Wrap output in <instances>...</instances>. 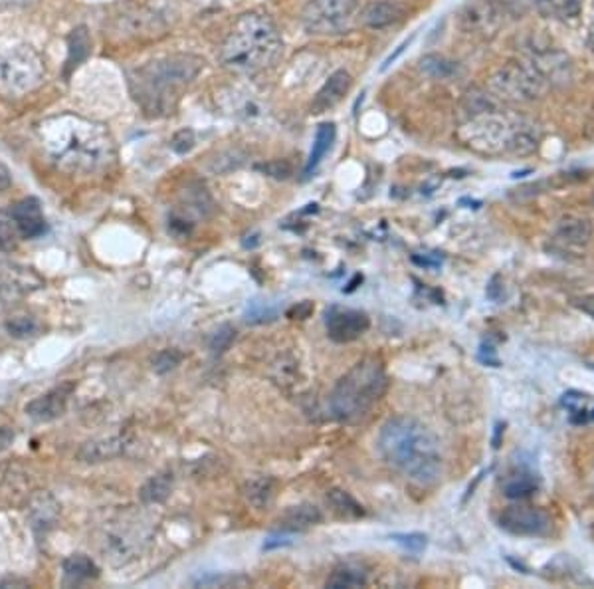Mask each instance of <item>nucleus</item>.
<instances>
[{
    "label": "nucleus",
    "mask_w": 594,
    "mask_h": 589,
    "mask_svg": "<svg viewBox=\"0 0 594 589\" xmlns=\"http://www.w3.org/2000/svg\"><path fill=\"white\" fill-rule=\"evenodd\" d=\"M42 153L58 171L92 175L113 159V140L102 123L82 115L62 113L38 127Z\"/></svg>",
    "instance_id": "nucleus-1"
},
{
    "label": "nucleus",
    "mask_w": 594,
    "mask_h": 589,
    "mask_svg": "<svg viewBox=\"0 0 594 589\" xmlns=\"http://www.w3.org/2000/svg\"><path fill=\"white\" fill-rule=\"evenodd\" d=\"M204 58L196 54H168L155 58L129 72V90L148 117H165L176 110L183 92L204 70Z\"/></svg>",
    "instance_id": "nucleus-2"
},
{
    "label": "nucleus",
    "mask_w": 594,
    "mask_h": 589,
    "mask_svg": "<svg viewBox=\"0 0 594 589\" xmlns=\"http://www.w3.org/2000/svg\"><path fill=\"white\" fill-rule=\"evenodd\" d=\"M386 463L418 485L438 483L444 468L440 443L432 430L412 417L386 421L379 435Z\"/></svg>",
    "instance_id": "nucleus-3"
},
{
    "label": "nucleus",
    "mask_w": 594,
    "mask_h": 589,
    "mask_svg": "<svg viewBox=\"0 0 594 589\" xmlns=\"http://www.w3.org/2000/svg\"><path fill=\"white\" fill-rule=\"evenodd\" d=\"M460 141L483 155H531L541 143L543 131L523 115L501 113L500 110L472 115L458 131Z\"/></svg>",
    "instance_id": "nucleus-4"
},
{
    "label": "nucleus",
    "mask_w": 594,
    "mask_h": 589,
    "mask_svg": "<svg viewBox=\"0 0 594 589\" xmlns=\"http://www.w3.org/2000/svg\"><path fill=\"white\" fill-rule=\"evenodd\" d=\"M282 52V34L262 13H246L234 23L222 44L220 62L236 74H257L270 68Z\"/></svg>",
    "instance_id": "nucleus-5"
},
{
    "label": "nucleus",
    "mask_w": 594,
    "mask_h": 589,
    "mask_svg": "<svg viewBox=\"0 0 594 589\" xmlns=\"http://www.w3.org/2000/svg\"><path fill=\"white\" fill-rule=\"evenodd\" d=\"M386 387L389 379L382 363L376 358H364L345 373L337 381L329 395V407L335 419L351 423L364 417L376 405Z\"/></svg>",
    "instance_id": "nucleus-6"
},
{
    "label": "nucleus",
    "mask_w": 594,
    "mask_h": 589,
    "mask_svg": "<svg viewBox=\"0 0 594 589\" xmlns=\"http://www.w3.org/2000/svg\"><path fill=\"white\" fill-rule=\"evenodd\" d=\"M490 92L503 102L531 104L549 92V77L533 62L511 60L490 76Z\"/></svg>",
    "instance_id": "nucleus-7"
},
{
    "label": "nucleus",
    "mask_w": 594,
    "mask_h": 589,
    "mask_svg": "<svg viewBox=\"0 0 594 589\" xmlns=\"http://www.w3.org/2000/svg\"><path fill=\"white\" fill-rule=\"evenodd\" d=\"M46 74L44 60L34 48L16 44L0 48V92L24 95L42 84Z\"/></svg>",
    "instance_id": "nucleus-8"
},
{
    "label": "nucleus",
    "mask_w": 594,
    "mask_h": 589,
    "mask_svg": "<svg viewBox=\"0 0 594 589\" xmlns=\"http://www.w3.org/2000/svg\"><path fill=\"white\" fill-rule=\"evenodd\" d=\"M356 0H310L302 11V24L310 34H337L346 26Z\"/></svg>",
    "instance_id": "nucleus-9"
},
{
    "label": "nucleus",
    "mask_w": 594,
    "mask_h": 589,
    "mask_svg": "<svg viewBox=\"0 0 594 589\" xmlns=\"http://www.w3.org/2000/svg\"><path fill=\"white\" fill-rule=\"evenodd\" d=\"M44 288V280L34 268L16 262H0V300L18 302Z\"/></svg>",
    "instance_id": "nucleus-10"
},
{
    "label": "nucleus",
    "mask_w": 594,
    "mask_h": 589,
    "mask_svg": "<svg viewBox=\"0 0 594 589\" xmlns=\"http://www.w3.org/2000/svg\"><path fill=\"white\" fill-rule=\"evenodd\" d=\"M500 526L515 536H543L551 530V518L533 506H509L501 512Z\"/></svg>",
    "instance_id": "nucleus-11"
},
{
    "label": "nucleus",
    "mask_w": 594,
    "mask_h": 589,
    "mask_svg": "<svg viewBox=\"0 0 594 589\" xmlns=\"http://www.w3.org/2000/svg\"><path fill=\"white\" fill-rule=\"evenodd\" d=\"M325 326L329 338L337 343H349L369 330L371 320L364 312L349 308H331L325 316Z\"/></svg>",
    "instance_id": "nucleus-12"
},
{
    "label": "nucleus",
    "mask_w": 594,
    "mask_h": 589,
    "mask_svg": "<svg viewBox=\"0 0 594 589\" xmlns=\"http://www.w3.org/2000/svg\"><path fill=\"white\" fill-rule=\"evenodd\" d=\"M74 391V383H64L52 391H48L46 395H40L30 401L24 407L26 415L36 421V423H52V421L59 419L66 413L68 399Z\"/></svg>",
    "instance_id": "nucleus-13"
},
{
    "label": "nucleus",
    "mask_w": 594,
    "mask_h": 589,
    "mask_svg": "<svg viewBox=\"0 0 594 589\" xmlns=\"http://www.w3.org/2000/svg\"><path fill=\"white\" fill-rule=\"evenodd\" d=\"M10 219H13L14 227L22 239H38L42 237L48 229L42 204H40L36 196H26V199L18 201L13 207V213H10Z\"/></svg>",
    "instance_id": "nucleus-14"
},
{
    "label": "nucleus",
    "mask_w": 594,
    "mask_h": 589,
    "mask_svg": "<svg viewBox=\"0 0 594 589\" xmlns=\"http://www.w3.org/2000/svg\"><path fill=\"white\" fill-rule=\"evenodd\" d=\"M361 24L369 31H386L400 24L406 18V8L399 0H371L361 11Z\"/></svg>",
    "instance_id": "nucleus-15"
},
{
    "label": "nucleus",
    "mask_w": 594,
    "mask_h": 589,
    "mask_svg": "<svg viewBox=\"0 0 594 589\" xmlns=\"http://www.w3.org/2000/svg\"><path fill=\"white\" fill-rule=\"evenodd\" d=\"M351 86H353V77L349 72L346 70L333 72L321 86V90L315 94L311 102V113H325L333 110V107L349 94Z\"/></svg>",
    "instance_id": "nucleus-16"
},
{
    "label": "nucleus",
    "mask_w": 594,
    "mask_h": 589,
    "mask_svg": "<svg viewBox=\"0 0 594 589\" xmlns=\"http://www.w3.org/2000/svg\"><path fill=\"white\" fill-rule=\"evenodd\" d=\"M58 512H59V506L56 503V498L50 493H38L30 498L28 516H30V522H32V530L38 538L46 536L50 530L54 528L56 520H58Z\"/></svg>",
    "instance_id": "nucleus-17"
},
{
    "label": "nucleus",
    "mask_w": 594,
    "mask_h": 589,
    "mask_svg": "<svg viewBox=\"0 0 594 589\" xmlns=\"http://www.w3.org/2000/svg\"><path fill=\"white\" fill-rule=\"evenodd\" d=\"M592 239V222L584 217H577V214H567L557 222L554 229V240L562 247H572L580 249L587 247Z\"/></svg>",
    "instance_id": "nucleus-18"
},
{
    "label": "nucleus",
    "mask_w": 594,
    "mask_h": 589,
    "mask_svg": "<svg viewBox=\"0 0 594 589\" xmlns=\"http://www.w3.org/2000/svg\"><path fill=\"white\" fill-rule=\"evenodd\" d=\"M321 518V510L313 504L292 506L277 518V528L280 532H303V530L320 524Z\"/></svg>",
    "instance_id": "nucleus-19"
},
{
    "label": "nucleus",
    "mask_w": 594,
    "mask_h": 589,
    "mask_svg": "<svg viewBox=\"0 0 594 589\" xmlns=\"http://www.w3.org/2000/svg\"><path fill=\"white\" fill-rule=\"evenodd\" d=\"M92 54V36H89L87 26H76L72 32L68 34V58L64 66V74L69 77L77 66H82L87 56Z\"/></svg>",
    "instance_id": "nucleus-20"
},
{
    "label": "nucleus",
    "mask_w": 594,
    "mask_h": 589,
    "mask_svg": "<svg viewBox=\"0 0 594 589\" xmlns=\"http://www.w3.org/2000/svg\"><path fill=\"white\" fill-rule=\"evenodd\" d=\"M123 450H125V439L112 437V439L94 440V443H86L82 449H79L77 458L84 460V463L95 465V463H105V460L117 458L119 455H123Z\"/></svg>",
    "instance_id": "nucleus-21"
},
{
    "label": "nucleus",
    "mask_w": 594,
    "mask_h": 589,
    "mask_svg": "<svg viewBox=\"0 0 594 589\" xmlns=\"http://www.w3.org/2000/svg\"><path fill=\"white\" fill-rule=\"evenodd\" d=\"M62 572L66 585H79L89 582V579H95L99 575V567L89 556L74 554L68 556L62 562Z\"/></svg>",
    "instance_id": "nucleus-22"
},
{
    "label": "nucleus",
    "mask_w": 594,
    "mask_h": 589,
    "mask_svg": "<svg viewBox=\"0 0 594 589\" xmlns=\"http://www.w3.org/2000/svg\"><path fill=\"white\" fill-rule=\"evenodd\" d=\"M535 8L554 21H572L582 11V0H531Z\"/></svg>",
    "instance_id": "nucleus-23"
},
{
    "label": "nucleus",
    "mask_w": 594,
    "mask_h": 589,
    "mask_svg": "<svg viewBox=\"0 0 594 589\" xmlns=\"http://www.w3.org/2000/svg\"><path fill=\"white\" fill-rule=\"evenodd\" d=\"M274 490H275V483L270 476H257L248 480L242 488V493L248 504L254 506L256 510H264L272 503Z\"/></svg>",
    "instance_id": "nucleus-24"
},
{
    "label": "nucleus",
    "mask_w": 594,
    "mask_h": 589,
    "mask_svg": "<svg viewBox=\"0 0 594 589\" xmlns=\"http://www.w3.org/2000/svg\"><path fill=\"white\" fill-rule=\"evenodd\" d=\"M173 490V475L161 473L147 480V483L139 490V498L143 504H163L165 500L171 496Z\"/></svg>",
    "instance_id": "nucleus-25"
},
{
    "label": "nucleus",
    "mask_w": 594,
    "mask_h": 589,
    "mask_svg": "<svg viewBox=\"0 0 594 589\" xmlns=\"http://www.w3.org/2000/svg\"><path fill=\"white\" fill-rule=\"evenodd\" d=\"M335 135H337L335 123L325 122V123H321L320 127H317L310 159H307V165H305V175H311V171L315 169V167L321 163V159L327 155V151L331 150V145L335 141Z\"/></svg>",
    "instance_id": "nucleus-26"
},
{
    "label": "nucleus",
    "mask_w": 594,
    "mask_h": 589,
    "mask_svg": "<svg viewBox=\"0 0 594 589\" xmlns=\"http://www.w3.org/2000/svg\"><path fill=\"white\" fill-rule=\"evenodd\" d=\"M420 72L430 80H450L458 72V64L442 54H426L418 62Z\"/></svg>",
    "instance_id": "nucleus-27"
},
{
    "label": "nucleus",
    "mask_w": 594,
    "mask_h": 589,
    "mask_svg": "<svg viewBox=\"0 0 594 589\" xmlns=\"http://www.w3.org/2000/svg\"><path fill=\"white\" fill-rule=\"evenodd\" d=\"M366 584V572L361 566L341 564L333 569V574L327 579V587L343 589V587H361Z\"/></svg>",
    "instance_id": "nucleus-28"
},
{
    "label": "nucleus",
    "mask_w": 594,
    "mask_h": 589,
    "mask_svg": "<svg viewBox=\"0 0 594 589\" xmlns=\"http://www.w3.org/2000/svg\"><path fill=\"white\" fill-rule=\"evenodd\" d=\"M462 105L470 117L500 110V104L495 100V95L491 92L480 90V87H472V90L465 92Z\"/></svg>",
    "instance_id": "nucleus-29"
},
{
    "label": "nucleus",
    "mask_w": 594,
    "mask_h": 589,
    "mask_svg": "<svg viewBox=\"0 0 594 589\" xmlns=\"http://www.w3.org/2000/svg\"><path fill=\"white\" fill-rule=\"evenodd\" d=\"M327 500H329V504L333 506V510L339 516L359 518V516L364 514L363 506L356 503V500L349 493H346V490L333 488V490H329V493H327Z\"/></svg>",
    "instance_id": "nucleus-30"
},
{
    "label": "nucleus",
    "mask_w": 594,
    "mask_h": 589,
    "mask_svg": "<svg viewBox=\"0 0 594 589\" xmlns=\"http://www.w3.org/2000/svg\"><path fill=\"white\" fill-rule=\"evenodd\" d=\"M535 488H537V485H535V480L531 476L518 475V476H513V478L508 480V483H505L503 494L508 498H511V500L527 498L529 494L535 493Z\"/></svg>",
    "instance_id": "nucleus-31"
},
{
    "label": "nucleus",
    "mask_w": 594,
    "mask_h": 589,
    "mask_svg": "<svg viewBox=\"0 0 594 589\" xmlns=\"http://www.w3.org/2000/svg\"><path fill=\"white\" fill-rule=\"evenodd\" d=\"M6 331L10 333L13 338L18 340H26V338H34L36 333L40 331L38 322L30 316H16L13 320L6 322Z\"/></svg>",
    "instance_id": "nucleus-32"
},
{
    "label": "nucleus",
    "mask_w": 594,
    "mask_h": 589,
    "mask_svg": "<svg viewBox=\"0 0 594 589\" xmlns=\"http://www.w3.org/2000/svg\"><path fill=\"white\" fill-rule=\"evenodd\" d=\"M181 361H183V353L178 349L168 348V349L158 351L153 358V369L158 373V376H165V373L173 371L181 366Z\"/></svg>",
    "instance_id": "nucleus-33"
},
{
    "label": "nucleus",
    "mask_w": 594,
    "mask_h": 589,
    "mask_svg": "<svg viewBox=\"0 0 594 589\" xmlns=\"http://www.w3.org/2000/svg\"><path fill=\"white\" fill-rule=\"evenodd\" d=\"M236 340V330L230 326V323H222L218 326V330L212 333L211 338V349L216 356H220L226 349H230L232 341Z\"/></svg>",
    "instance_id": "nucleus-34"
},
{
    "label": "nucleus",
    "mask_w": 594,
    "mask_h": 589,
    "mask_svg": "<svg viewBox=\"0 0 594 589\" xmlns=\"http://www.w3.org/2000/svg\"><path fill=\"white\" fill-rule=\"evenodd\" d=\"M194 145H196V135H194V131L191 130V127H184V130H178L173 135V140H171V150L176 155L191 153L194 150Z\"/></svg>",
    "instance_id": "nucleus-35"
},
{
    "label": "nucleus",
    "mask_w": 594,
    "mask_h": 589,
    "mask_svg": "<svg viewBox=\"0 0 594 589\" xmlns=\"http://www.w3.org/2000/svg\"><path fill=\"white\" fill-rule=\"evenodd\" d=\"M257 169H260L262 173L266 175H270L274 177V179L277 181H284V179H290L293 169H292V165L284 161V159H275V161H267V163H262V165H257Z\"/></svg>",
    "instance_id": "nucleus-36"
},
{
    "label": "nucleus",
    "mask_w": 594,
    "mask_h": 589,
    "mask_svg": "<svg viewBox=\"0 0 594 589\" xmlns=\"http://www.w3.org/2000/svg\"><path fill=\"white\" fill-rule=\"evenodd\" d=\"M391 539H394L396 544L402 546L404 549H409L412 554H420L426 548V536L424 534H392Z\"/></svg>",
    "instance_id": "nucleus-37"
},
{
    "label": "nucleus",
    "mask_w": 594,
    "mask_h": 589,
    "mask_svg": "<svg viewBox=\"0 0 594 589\" xmlns=\"http://www.w3.org/2000/svg\"><path fill=\"white\" fill-rule=\"evenodd\" d=\"M275 318V310L267 308L262 302H254L250 308L246 310V322L250 323H262V322H270Z\"/></svg>",
    "instance_id": "nucleus-38"
},
{
    "label": "nucleus",
    "mask_w": 594,
    "mask_h": 589,
    "mask_svg": "<svg viewBox=\"0 0 594 589\" xmlns=\"http://www.w3.org/2000/svg\"><path fill=\"white\" fill-rule=\"evenodd\" d=\"M290 544H292V539H290V536H287V532H280V534L270 536L266 539L264 549H266V552H270V549L284 548V546H290Z\"/></svg>",
    "instance_id": "nucleus-39"
},
{
    "label": "nucleus",
    "mask_w": 594,
    "mask_h": 589,
    "mask_svg": "<svg viewBox=\"0 0 594 589\" xmlns=\"http://www.w3.org/2000/svg\"><path fill=\"white\" fill-rule=\"evenodd\" d=\"M311 310H313L311 304L310 302H303V304H300V306H295V308H292L290 312H287V316L293 318V320H297V318L303 320V318L310 316Z\"/></svg>",
    "instance_id": "nucleus-40"
},
{
    "label": "nucleus",
    "mask_w": 594,
    "mask_h": 589,
    "mask_svg": "<svg viewBox=\"0 0 594 589\" xmlns=\"http://www.w3.org/2000/svg\"><path fill=\"white\" fill-rule=\"evenodd\" d=\"M410 41H412V38H410ZM410 41H404L399 48H396V50L389 56V58H386V60L382 62V66H381V72H386V70H389V68L396 62V60H399V56L406 50V46H409L410 44Z\"/></svg>",
    "instance_id": "nucleus-41"
},
{
    "label": "nucleus",
    "mask_w": 594,
    "mask_h": 589,
    "mask_svg": "<svg viewBox=\"0 0 594 589\" xmlns=\"http://www.w3.org/2000/svg\"><path fill=\"white\" fill-rule=\"evenodd\" d=\"M13 186V173L4 163H0V193L8 191Z\"/></svg>",
    "instance_id": "nucleus-42"
},
{
    "label": "nucleus",
    "mask_w": 594,
    "mask_h": 589,
    "mask_svg": "<svg viewBox=\"0 0 594 589\" xmlns=\"http://www.w3.org/2000/svg\"><path fill=\"white\" fill-rule=\"evenodd\" d=\"M412 262L418 264V267H424V268H438L442 264V258H430V257H420V254H414Z\"/></svg>",
    "instance_id": "nucleus-43"
},
{
    "label": "nucleus",
    "mask_w": 594,
    "mask_h": 589,
    "mask_svg": "<svg viewBox=\"0 0 594 589\" xmlns=\"http://www.w3.org/2000/svg\"><path fill=\"white\" fill-rule=\"evenodd\" d=\"M579 308L584 312V313H589V316L594 320V294H589V296H584L579 300Z\"/></svg>",
    "instance_id": "nucleus-44"
},
{
    "label": "nucleus",
    "mask_w": 594,
    "mask_h": 589,
    "mask_svg": "<svg viewBox=\"0 0 594 589\" xmlns=\"http://www.w3.org/2000/svg\"><path fill=\"white\" fill-rule=\"evenodd\" d=\"M498 282H500V278L495 276L490 282V286H488V298L493 300V302H500L501 300V286H498Z\"/></svg>",
    "instance_id": "nucleus-45"
},
{
    "label": "nucleus",
    "mask_w": 594,
    "mask_h": 589,
    "mask_svg": "<svg viewBox=\"0 0 594 589\" xmlns=\"http://www.w3.org/2000/svg\"><path fill=\"white\" fill-rule=\"evenodd\" d=\"M14 440V433L10 429H0V450L6 449Z\"/></svg>",
    "instance_id": "nucleus-46"
},
{
    "label": "nucleus",
    "mask_w": 594,
    "mask_h": 589,
    "mask_svg": "<svg viewBox=\"0 0 594 589\" xmlns=\"http://www.w3.org/2000/svg\"><path fill=\"white\" fill-rule=\"evenodd\" d=\"M592 36H594V16H592Z\"/></svg>",
    "instance_id": "nucleus-47"
}]
</instances>
